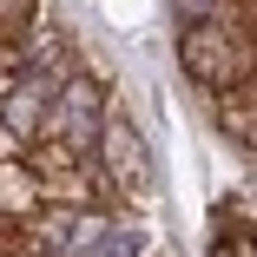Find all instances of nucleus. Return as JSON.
I'll use <instances>...</instances> for the list:
<instances>
[{
	"label": "nucleus",
	"instance_id": "obj_5",
	"mask_svg": "<svg viewBox=\"0 0 257 257\" xmlns=\"http://www.w3.org/2000/svg\"><path fill=\"white\" fill-rule=\"evenodd\" d=\"M92 257H145V231L139 224H112L106 237L92 244Z\"/></svg>",
	"mask_w": 257,
	"mask_h": 257
},
{
	"label": "nucleus",
	"instance_id": "obj_4",
	"mask_svg": "<svg viewBox=\"0 0 257 257\" xmlns=\"http://www.w3.org/2000/svg\"><path fill=\"white\" fill-rule=\"evenodd\" d=\"M211 119L224 125V139H231L237 152H250V159H257V99H250V92L211 99Z\"/></svg>",
	"mask_w": 257,
	"mask_h": 257
},
{
	"label": "nucleus",
	"instance_id": "obj_3",
	"mask_svg": "<svg viewBox=\"0 0 257 257\" xmlns=\"http://www.w3.org/2000/svg\"><path fill=\"white\" fill-rule=\"evenodd\" d=\"M99 178H106L119 198H145V185H152V159H145V139L132 132V119L125 112H112L106 119V132H99Z\"/></svg>",
	"mask_w": 257,
	"mask_h": 257
},
{
	"label": "nucleus",
	"instance_id": "obj_1",
	"mask_svg": "<svg viewBox=\"0 0 257 257\" xmlns=\"http://www.w3.org/2000/svg\"><path fill=\"white\" fill-rule=\"evenodd\" d=\"M178 66L198 92L231 99V92H250L257 79V46L244 27H178Z\"/></svg>",
	"mask_w": 257,
	"mask_h": 257
},
{
	"label": "nucleus",
	"instance_id": "obj_2",
	"mask_svg": "<svg viewBox=\"0 0 257 257\" xmlns=\"http://www.w3.org/2000/svg\"><path fill=\"white\" fill-rule=\"evenodd\" d=\"M106 119H112L106 79L79 66V73H73V79L53 92V106H46V125H40V139H53V145L79 152V159H92V152H99V132H106Z\"/></svg>",
	"mask_w": 257,
	"mask_h": 257
}]
</instances>
